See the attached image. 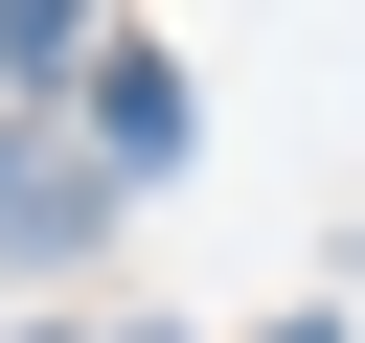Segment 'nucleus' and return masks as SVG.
I'll return each mask as SVG.
<instances>
[{
    "mask_svg": "<svg viewBox=\"0 0 365 343\" xmlns=\"http://www.w3.org/2000/svg\"><path fill=\"white\" fill-rule=\"evenodd\" d=\"M182 137H205V114H182V69H160V46H91V160H114V183H160Z\"/></svg>",
    "mask_w": 365,
    "mask_h": 343,
    "instance_id": "obj_1",
    "label": "nucleus"
},
{
    "mask_svg": "<svg viewBox=\"0 0 365 343\" xmlns=\"http://www.w3.org/2000/svg\"><path fill=\"white\" fill-rule=\"evenodd\" d=\"M0 69H91V0H0Z\"/></svg>",
    "mask_w": 365,
    "mask_h": 343,
    "instance_id": "obj_2",
    "label": "nucleus"
},
{
    "mask_svg": "<svg viewBox=\"0 0 365 343\" xmlns=\"http://www.w3.org/2000/svg\"><path fill=\"white\" fill-rule=\"evenodd\" d=\"M297 343H319V320H297Z\"/></svg>",
    "mask_w": 365,
    "mask_h": 343,
    "instance_id": "obj_3",
    "label": "nucleus"
}]
</instances>
